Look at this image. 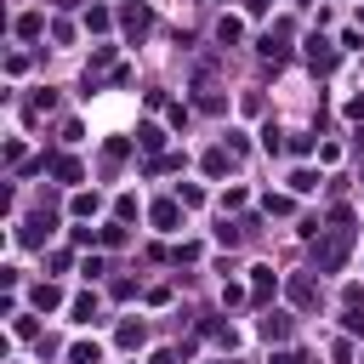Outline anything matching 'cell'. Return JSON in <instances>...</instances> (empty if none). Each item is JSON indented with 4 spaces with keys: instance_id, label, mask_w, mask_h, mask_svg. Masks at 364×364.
Wrapping results in <instances>:
<instances>
[{
    "instance_id": "obj_3",
    "label": "cell",
    "mask_w": 364,
    "mask_h": 364,
    "mask_svg": "<svg viewBox=\"0 0 364 364\" xmlns=\"http://www.w3.org/2000/svg\"><path fill=\"white\" fill-rule=\"evenodd\" d=\"M285 330H290V318H285V313H273V318H262V336H267V342H273V336H285Z\"/></svg>"
},
{
    "instance_id": "obj_6",
    "label": "cell",
    "mask_w": 364,
    "mask_h": 364,
    "mask_svg": "<svg viewBox=\"0 0 364 364\" xmlns=\"http://www.w3.org/2000/svg\"><path fill=\"white\" fill-rule=\"evenodd\" d=\"M279 364H307V358H302V353H285V358H279Z\"/></svg>"
},
{
    "instance_id": "obj_4",
    "label": "cell",
    "mask_w": 364,
    "mask_h": 364,
    "mask_svg": "<svg viewBox=\"0 0 364 364\" xmlns=\"http://www.w3.org/2000/svg\"><path fill=\"white\" fill-rule=\"evenodd\" d=\"M52 171H57V176H63V182H80V165H74V160H57V165H52Z\"/></svg>"
},
{
    "instance_id": "obj_5",
    "label": "cell",
    "mask_w": 364,
    "mask_h": 364,
    "mask_svg": "<svg viewBox=\"0 0 364 364\" xmlns=\"http://www.w3.org/2000/svg\"><path fill=\"white\" fill-rule=\"evenodd\" d=\"M154 222L160 227H176V205H154Z\"/></svg>"
},
{
    "instance_id": "obj_2",
    "label": "cell",
    "mask_w": 364,
    "mask_h": 364,
    "mask_svg": "<svg viewBox=\"0 0 364 364\" xmlns=\"http://www.w3.org/2000/svg\"><path fill=\"white\" fill-rule=\"evenodd\" d=\"M290 296H296L302 307H313V302H318V285H313V279H290Z\"/></svg>"
},
{
    "instance_id": "obj_1",
    "label": "cell",
    "mask_w": 364,
    "mask_h": 364,
    "mask_svg": "<svg viewBox=\"0 0 364 364\" xmlns=\"http://www.w3.org/2000/svg\"><path fill=\"white\" fill-rule=\"evenodd\" d=\"M336 222H342V227H336V234H330L325 245H318V267H325V273H330V267H342V256H347V239H353V227H347V211H342Z\"/></svg>"
}]
</instances>
